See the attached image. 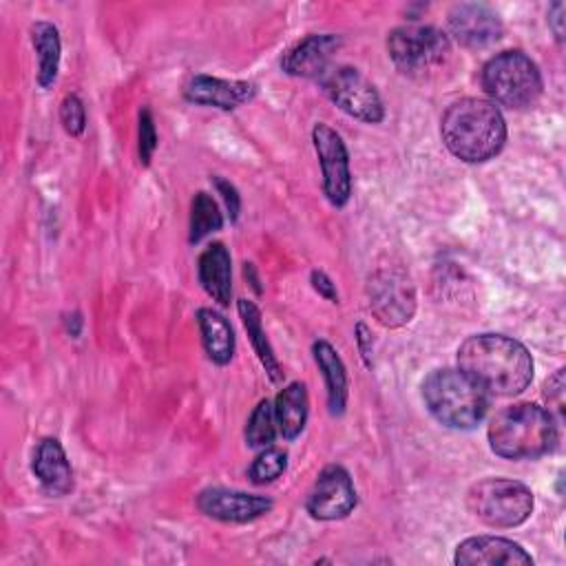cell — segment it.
Returning <instances> with one entry per match:
<instances>
[{
    "label": "cell",
    "instance_id": "cell-1",
    "mask_svg": "<svg viewBox=\"0 0 566 566\" xmlns=\"http://www.w3.org/2000/svg\"><path fill=\"white\" fill-rule=\"evenodd\" d=\"M458 369L478 382L486 394L515 396L533 380L528 349L502 334H475L458 347Z\"/></svg>",
    "mask_w": 566,
    "mask_h": 566
},
{
    "label": "cell",
    "instance_id": "cell-2",
    "mask_svg": "<svg viewBox=\"0 0 566 566\" xmlns=\"http://www.w3.org/2000/svg\"><path fill=\"white\" fill-rule=\"evenodd\" d=\"M440 135L453 157L467 164H482L502 150L506 122L493 102L464 97L444 111Z\"/></svg>",
    "mask_w": 566,
    "mask_h": 566
},
{
    "label": "cell",
    "instance_id": "cell-3",
    "mask_svg": "<svg viewBox=\"0 0 566 566\" xmlns=\"http://www.w3.org/2000/svg\"><path fill=\"white\" fill-rule=\"evenodd\" d=\"M489 447L506 460H535L557 444V424L548 409L517 402L497 411L489 422Z\"/></svg>",
    "mask_w": 566,
    "mask_h": 566
},
{
    "label": "cell",
    "instance_id": "cell-4",
    "mask_svg": "<svg viewBox=\"0 0 566 566\" xmlns=\"http://www.w3.org/2000/svg\"><path fill=\"white\" fill-rule=\"evenodd\" d=\"M422 400L431 416L451 429H473L489 409L486 391L460 369H433L422 382Z\"/></svg>",
    "mask_w": 566,
    "mask_h": 566
},
{
    "label": "cell",
    "instance_id": "cell-5",
    "mask_svg": "<svg viewBox=\"0 0 566 566\" xmlns=\"http://www.w3.org/2000/svg\"><path fill=\"white\" fill-rule=\"evenodd\" d=\"M480 82L493 104L509 108H526L542 95V73L522 51H502L493 55L482 66Z\"/></svg>",
    "mask_w": 566,
    "mask_h": 566
},
{
    "label": "cell",
    "instance_id": "cell-6",
    "mask_svg": "<svg viewBox=\"0 0 566 566\" xmlns=\"http://www.w3.org/2000/svg\"><path fill=\"white\" fill-rule=\"evenodd\" d=\"M533 493L526 484L509 478H484L469 486L467 509L493 528H513L533 513Z\"/></svg>",
    "mask_w": 566,
    "mask_h": 566
},
{
    "label": "cell",
    "instance_id": "cell-7",
    "mask_svg": "<svg viewBox=\"0 0 566 566\" xmlns=\"http://www.w3.org/2000/svg\"><path fill=\"white\" fill-rule=\"evenodd\" d=\"M387 51L400 73L424 77L449 62L451 42L438 27L407 24L389 33Z\"/></svg>",
    "mask_w": 566,
    "mask_h": 566
},
{
    "label": "cell",
    "instance_id": "cell-8",
    "mask_svg": "<svg viewBox=\"0 0 566 566\" xmlns=\"http://www.w3.org/2000/svg\"><path fill=\"white\" fill-rule=\"evenodd\" d=\"M323 93L347 115L367 122L378 124L385 117L382 99L371 84L358 69L354 66H329L321 77Z\"/></svg>",
    "mask_w": 566,
    "mask_h": 566
},
{
    "label": "cell",
    "instance_id": "cell-9",
    "mask_svg": "<svg viewBox=\"0 0 566 566\" xmlns=\"http://www.w3.org/2000/svg\"><path fill=\"white\" fill-rule=\"evenodd\" d=\"M369 310L385 327H402L416 312V287L398 268L376 270L367 279Z\"/></svg>",
    "mask_w": 566,
    "mask_h": 566
},
{
    "label": "cell",
    "instance_id": "cell-10",
    "mask_svg": "<svg viewBox=\"0 0 566 566\" xmlns=\"http://www.w3.org/2000/svg\"><path fill=\"white\" fill-rule=\"evenodd\" d=\"M312 144L321 164L323 192L327 201L336 208H343L352 195V172H349V153L343 137L327 124L318 122L312 128Z\"/></svg>",
    "mask_w": 566,
    "mask_h": 566
},
{
    "label": "cell",
    "instance_id": "cell-11",
    "mask_svg": "<svg viewBox=\"0 0 566 566\" xmlns=\"http://www.w3.org/2000/svg\"><path fill=\"white\" fill-rule=\"evenodd\" d=\"M356 506V489L345 467L327 464L314 480L305 509L314 520L332 522L347 517Z\"/></svg>",
    "mask_w": 566,
    "mask_h": 566
},
{
    "label": "cell",
    "instance_id": "cell-12",
    "mask_svg": "<svg viewBox=\"0 0 566 566\" xmlns=\"http://www.w3.org/2000/svg\"><path fill=\"white\" fill-rule=\"evenodd\" d=\"M197 509L219 522H234V524H245L252 520L263 517L265 513L272 511V500L265 495H254V493H243V491H232V489H203L197 495Z\"/></svg>",
    "mask_w": 566,
    "mask_h": 566
},
{
    "label": "cell",
    "instance_id": "cell-13",
    "mask_svg": "<svg viewBox=\"0 0 566 566\" xmlns=\"http://www.w3.org/2000/svg\"><path fill=\"white\" fill-rule=\"evenodd\" d=\"M451 35L471 49L489 46L502 38V20L497 13L480 2H460L449 11Z\"/></svg>",
    "mask_w": 566,
    "mask_h": 566
},
{
    "label": "cell",
    "instance_id": "cell-14",
    "mask_svg": "<svg viewBox=\"0 0 566 566\" xmlns=\"http://www.w3.org/2000/svg\"><path fill=\"white\" fill-rule=\"evenodd\" d=\"M453 562L458 566H533V557L513 539L497 535H475L458 544Z\"/></svg>",
    "mask_w": 566,
    "mask_h": 566
},
{
    "label": "cell",
    "instance_id": "cell-15",
    "mask_svg": "<svg viewBox=\"0 0 566 566\" xmlns=\"http://www.w3.org/2000/svg\"><path fill=\"white\" fill-rule=\"evenodd\" d=\"M256 95V86L245 80H221L212 75H192L184 86V97L199 106L234 111Z\"/></svg>",
    "mask_w": 566,
    "mask_h": 566
},
{
    "label": "cell",
    "instance_id": "cell-16",
    "mask_svg": "<svg viewBox=\"0 0 566 566\" xmlns=\"http://www.w3.org/2000/svg\"><path fill=\"white\" fill-rule=\"evenodd\" d=\"M340 46L334 33H312L294 44L281 60V69L294 77H321Z\"/></svg>",
    "mask_w": 566,
    "mask_h": 566
},
{
    "label": "cell",
    "instance_id": "cell-17",
    "mask_svg": "<svg viewBox=\"0 0 566 566\" xmlns=\"http://www.w3.org/2000/svg\"><path fill=\"white\" fill-rule=\"evenodd\" d=\"M31 469L38 482L55 495H64L73 489V469L64 453V447L55 438H42L33 451Z\"/></svg>",
    "mask_w": 566,
    "mask_h": 566
},
{
    "label": "cell",
    "instance_id": "cell-18",
    "mask_svg": "<svg viewBox=\"0 0 566 566\" xmlns=\"http://www.w3.org/2000/svg\"><path fill=\"white\" fill-rule=\"evenodd\" d=\"M197 276L203 287V292L217 301L221 307L230 305L232 294V261L230 252L221 241L210 243L201 254L197 263Z\"/></svg>",
    "mask_w": 566,
    "mask_h": 566
},
{
    "label": "cell",
    "instance_id": "cell-19",
    "mask_svg": "<svg viewBox=\"0 0 566 566\" xmlns=\"http://www.w3.org/2000/svg\"><path fill=\"white\" fill-rule=\"evenodd\" d=\"M312 356L323 374L327 389V409L332 416H343L347 407V371L338 352L327 340H314Z\"/></svg>",
    "mask_w": 566,
    "mask_h": 566
},
{
    "label": "cell",
    "instance_id": "cell-20",
    "mask_svg": "<svg viewBox=\"0 0 566 566\" xmlns=\"http://www.w3.org/2000/svg\"><path fill=\"white\" fill-rule=\"evenodd\" d=\"M197 325L208 358L214 365H228L234 356V332L223 314L212 307L197 310Z\"/></svg>",
    "mask_w": 566,
    "mask_h": 566
},
{
    "label": "cell",
    "instance_id": "cell-21",
    "mask_svg": "<svg viewBox=\"0 0 566 566\" xmlns=\"http://www.w3.org/2000/svg\"><path fill=\"white\" fill-rule=\"evenodd\" d=\"M307 389L303 382H290L285 385L276 398H274V418L279 433L285 440H294L301 436L307 422Z\"/></svg>",
    "mask_w": 566,
    "mask_h": 566
},
{
    "label": "cell",
    "instance_id": "cell-22",
    "mask_svg": "<svg viewBox=\"0 0 566 566\" xmlns=\"http://www.w3.org/2000/svg\"><path fill=\"white\" fill-rule=\"evenodd\" d=\"M237 310H239V316L243 321V327L248 332V338H250V343L254 347V354H256L259 363L263 365V369L270 376V380L274 385H279L283 380V367H281V363H279V358H276V354H274V349H272V345H270V340L265 336L263 321H261V310L250 298H239Z\"/></svg>",
    "mask_w": 566,
    "mask_h": 566
},
{
    "label": "cell",
    "instance_id": "cell-23",
    "mask_svg": "<svg viewBox=\"0 0 566 566\" xmlns=\"http://www.w3.org/2000/svg\"><path fill=\"white\" fill-rule=\"evenodd\" d=\"M31 44L38 55V84L42 88H49L57 80L60 69V33L57 27L51 22H35L31 27Z\"/></svg>",
    "mask_w": 566,
    "mask_h": 566
},
{
    "label": "cell",
    "instance_id": "cell-24",
    "mask_svg": "<svg viewBox=\"0 0 566 566\" xmlns=\"http://www.w3.org/2000/svg\"><path fill=\"white\" fill-rule=\"evenodd\" d=\"M223 226V217L219 212L217 201L212 199V195L208 192H197L192 197L190 203V232H188V241L190 243H199L203 237L221 230Z\"/></svg>",
    "mask_w": 566,
    "mask_h": 566
},
{
    "label": "cell",
    "instance_id": "cell-25",
    "mask_svg": "<svg viewBox=\"0 0 566 566\" xmlns=\"http://www.w3.org/2000/svg\"><path fill=\"white\" fill-rule=\"evenodd\" d=\"M276 433H279V427H276V418H274V402H270L265 398L252 409V413L245 422V442L252 449H263L274 442Z\"/></svg>",
    "mask_w": 566,
    "mask_h": 566
},
{
    "label": "cell",
    "instance_id": "cell-26",
    "mask_svg": "<svg viewBox=\"0 0 566 566\" xmlns=\"http://www.w3.org/2000/svg\"><path fill=\"white\" fill-rule=\"evenodd\" d=\"M287 469V453L276 447H263V451L252 460L248 478L252 484H270L281 478Z\"/></svg>",
    "mask_w": 566,
    "mask_h": 566
},
{
    "label": "cell",
    "instance_id": "cell-27",
    "mask_svg": "<svg viewBox=\"0 0 566 566\" xmlns=\"http://www.w3.org/2000/svg\"><path fill=\"white\" fill-rule=\"evenodd\" d=\"M155 148H157L155 119H153L150 108H142L139 117H137V153H139V161L144 166L150 164Z\"/></svg>",
    "mask_w": 566,
    "mask_h": 566
},
{
    "label": "cell",
    "instance_id": "cell-28",
    "mask_svg": "<svg viewBox=\"0 0 566 566\" xmlns=\"http://www.w3.org/2000/svg\"><path fill=\"white\" fill-rule=\"evenodd\" d=\"M60 122L64 126V130L73 137L82 135L84 128H86V111H84V102L71 93L62 99L60 104Z\"/></svg>",
    "mask_w": 566,
    "mask_h": 566
},
{
    "label": "cell",
    "instance_id": "cell-29",
    "mask_svg": "<svg viewBox=\"0 0 566 566\" xmlns=\"http://www.w3.org/2000/svg\"><path fill=\"white\" fill-rule=\"evenodd\" d=\"M212 184L217 188V192L221 195L226 208H228V214H230V221L234 223L239 219V212H241V197H239V190L223 177H212Z\"/></svg>",
    "mask_w": 566,
    "mask_h": 566
},
{
    "label": "cell",
    "instance_id": "cell-30",
    "mask_svg": "<svg viewBox=\"0 0 566 566\" xmlns=\"http://www.w3.org/2000/svg\"><path fill=\"white\" fill-rule=\"evenodd\" d=\"M354 336H356V345H358V352H360V358H363L365 367L371 369V367H374V356H371V352H374V340H371L369 327H367L363 321H358V323H356V329H354Z\"/></svg>",
    "mask_w": 566,
    "mask_h": 566
},
{
    "label": "cell",
    "instance_id": "cell-31",
    "mask_svg": "<svg viewBox=\"0 0 566 566\" xmlns=\"http://www.w3.org/2000/svg\"><path fill=\"white\" fill-rule=\"evenodd\" d=\"M310 281H312V287H314L323 298H327L329 303H338L336 285H334V281H332L323 270H312Z\"/></svg>",
    "mask_w": 566,
    "mask_h": 566
},
{
    "label": "cell",
    "instance_id": "cell-32",
    "mask_svg": "<svg viewBox=\"0 0 566 566\" xmlns=\"http://www.w3.org/2000/svg\"><path fill=\"white\" fill-rule=\"evenodd\" d=\"M562 396H564V369H557V374L553 378H548L544 385V398L548 402L557 400V405L562 409Z\"/></svg>",
    "mask_w": 566,
    "mask_h": 566
},
{
    "label": "cell",
    "instance_id": "cell-33",
    "mask_svg": "<svg viewBox=\"0 0 566 566\" xmlns=\"http://www.w3.org/2000/svg\"><path fill=\"white\" fill-rule=\"evenodd\" d=\"M564 11H566L564 2H555L548 9V24H551L557 40H564Z\"/></svg>",
    "mask_w": 566,
    "mask_h": 566
},
{
    "label": "cell",
    "instance_id": "cell-34",
    "mask_svg": "<svg viewBox=\"0 0 566 566\" xmlns=\"http://www.w3.org/2000/svg\"><path fill=\"white\" fill-rule=\"evenodd\" d=\"M66 329L71 336H80V329H82V316L77 312H73L69 318H66Z\"/></svg>",
    "mask_w": 566,
    "mask_h": 566
}]
</instances>
